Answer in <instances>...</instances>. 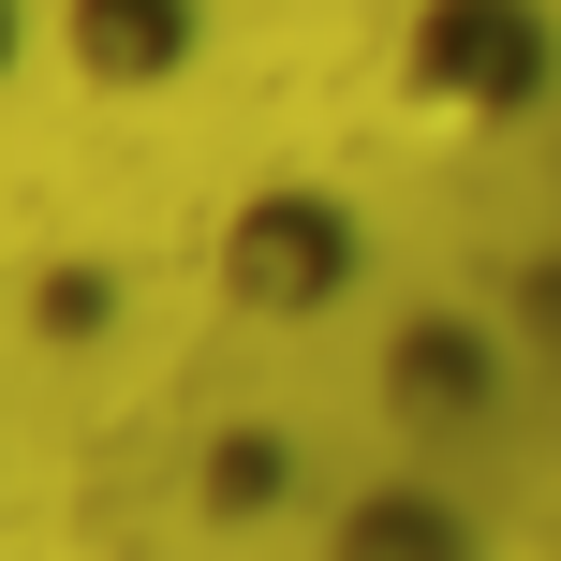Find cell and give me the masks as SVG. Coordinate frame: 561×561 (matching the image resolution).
Here are the masks:
<instances>
[{
	"label": "cell",
	"instance_id": "1",
	"mask_svg": "<svg viewBox=\"0 0 561 561\" xmlns=\"http://www.w3.org/2000/svg\"><path fill=\"white\" fill-rule=\"evenodd\" d=\"M547 75H561L547 0H414V15H399V104L444 118V134H503V118H533Z\"/></svg>",
	"mask_w": 561,
	"mask_h": 561
},
{
	"label": "cell",
	"instance_id": "2",
	"mask_svg": "<svg viewBox=\"0 0 561 561\" xmlns=\"http://www.w3.org/2000/svg\"><path fill=\"white\" fill-rule=\"evenodd\" d=\"M340 280H355V222H340L325 193H252L222 222V296L237 310H280V325H296V310H325Z\"/></svg>",
	"mask_w": 561,
	"mask_h": 561
},
{
	"label": "cell",
	"instance_id": "3",
	"mask_svg": "<svg viewBox=\"0 0 561 561\" xmlns=\"http://www.w3.org/2000/svg\"><path fill=\"white\" fill-rule=\"evenodd\" d=\"M45 45L75 59V89L134 104V89H178L207 45V0H45Z\"/></svg>",
	"mask_w": 561,
	"mask_h": 561
},
{
	"label": "cell",
	"instance_id": "4",
	"mask_svg": "<svg viewBox=\"0 0 561 561\" xmlns=\"http://www.w3.org/2000/svg\"><path fill=\"white\" fill-rule=\"evenodd\" d=\"M444 533H428V503H355L340 517V561H428Z\"/></svg>",
	"mask_w": 561,
	"mask_h": 561
},
{
	"label": "cell",
	"instance_id": "5",
	"mask_svg": "<svg viewBox=\"0 0 561 561\" xmlns=\"http://www.w3.org/2000/svg\"><path fill=\"white\" fill-rule=\"evenodd\" d=\"M30 310H45L59 340H89V325H104V280H89V266H45V296H30Z\"/></svg>",
	"mask_w": 561,
	"mask_h": 561
},
{
	"label": "cell",
	"instance_id": "6",
	"mask_svg": "<svg viewBox=\"0 0 561 561\" xmlns=\"http://www.w3.org/2000/svg\"><path fill=\"white\" fill-rule=\"evenodd\" d=\"M15 59H30V0H0V89H15Z\"/></svg>",
	"mask_w": 561,
	"mask_h": 561
}]
</instances>
